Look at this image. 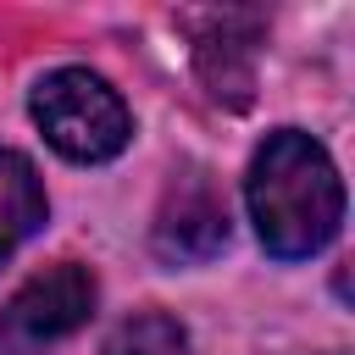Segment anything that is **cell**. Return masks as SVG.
<instances>
[{
    "label": "cell",
    "mask_w": 355,
    "mask_h": 355,
    "mask_svg": "<svg viewBox=\"0 0 355 355\" xmlns=\"http://www.w3.org/2000/svg\"><path fill=\"white\" fill-rule=\"evenodd\" d=\"M227 200L205 166H183L166 183L161 216H155V255L172 266H200L227 250Z\"/></svg>",
    "instance_id": "4"
},
{
    "label": "cell",
    "mask_w": 355,
    "mask_h": 355,
    "mask_svg": "<svg viewBox=\"0 0 355 355\" xmlns=\"http://www.w3.org/2000/svg\"><path fill=\"white\" fill-rule=\"evenodd\" d=\"M255 39H261V17L250 11H227V17H211L205 33L194 39V67H200V83L211 89V100L244 111L250 94H255Z\"/></svg>",
    "instance_id": "5"
},
{
    "label": "cell",
    "mask_w": 355,
    "mask_h": 355,
    "mask_svg": "<svg viewBox=\"0 0 355 355\" xmlns=\"http://www.w3.org/2000/svg\"><path fill=\"white\" fill-rule=\"evenodd\" d=\"M94 300H100V283L78 261H55V266L33 272L0 305V349L6 355H39V349L61 344L67 333H78L94 316Z\"/></svg>",
    "instance_id": "3"
},
{
    "label": "cell",
    "mask_w": 355,
    "mask_h": 355,
    "mask_svg": "<svg viewBox=\"0 0 355 355\" xmlns=\"http://www.w3.org/2000/svg\"><path fill=\"white\" fill-rule=\"evenodd\" d=\"M39 133L67 155V161H111L128 150L133 139V116L122 105V94L89 72V67H61V72H44L33 83V100H28Z\"/></svg>",
    "instance_id": "2"
},
{
    "label": "cell",
    "mask_w": 355,
    "mask_h": 355,
    "mask_svg": "<svg viewBox=\"0 0 355 355\" xmlns=\"http://www.w3.org/2000/svg\"><path fill=\"white\" fill-rule=\"evenodd\" d=\"M50 216L44 183L22 150H0V266L17 255L22 239H33Z\"/></svg>",
    "instance_id": "6"
},
{
    "label": "cell",
    "mask_w": 355,
    "mask_h": 355,
    "mask_svg": "<svg viewBox=\"0 0 355 355\" xmlns=\"http://www.w3.org/2000/svg\"><path fill=\"white\" fill-rule=\"evenodd\" d=\"M244 200H250L261 244L277 261H305V255L327 250L338 239V222H344L338 166L300 128H277L261 139V150L250 155Z\"/></svg>",
    "instance_id": "1"
},
{
    "label": "cell",
    "mask_w": 355,
    "mask_h": 355,
    "mask_svg": "<svg viewBox=\"0 0 355 355\" xmlns=\"http://www.w3.org/2000/svg\"><path fill=\"white\" fill-rule=\"evenodd\" d=\"M183 349H189V333L166 311H139L105 338V355H183Z\"/></svg>",
    "instance_id": "7"
}]
</instances>
